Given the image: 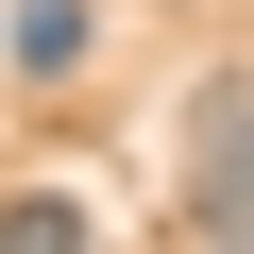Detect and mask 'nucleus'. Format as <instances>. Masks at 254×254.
<instances>
[{"instance_id":"obj_1","label":"nucleus","mask_w":254,"mask_h":254,"mask_svg":"<svg viewBox=\"0 0 254 254\" xmlns=\"http://www.w3.org/2000/svg\"><path fill=\"white\" fill-rule=\"evenodd\" d=\"M187 237H254V85H203L187 119Z\"/></svg>"},{"instance_id":"obj_3","label":"nucleus","mask_w":254,"mask_h":254,"mask_svg":"<svg viewBox=\"0 0 254 254\" xmlns=\"http://www.w3.org/2000/svg\"><path fill=\"white\" fill-rule=\"evenodd\" d=\"M68 237H85L68 187H17V203H0V254H68Z\"/></svg>"},{"instance_id":"obj_2","label":"nucleus","mask_w":254,"mask_h":254,"mask_svg":"<svg viewBox=\"0 0 254 254\" xmlns=\"http://www.w3.org/2000/svg\"><path fill=\"white\" fill-rule=\"evenodd\" d=\"M102 51V0H0V68H17V85H68Z\"/></svg>"}]
</instances>
